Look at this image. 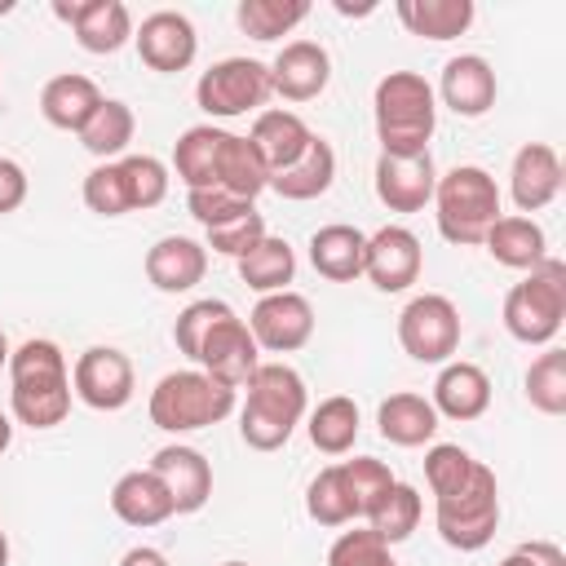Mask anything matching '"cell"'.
<instances>
[{
	"mask_svg": "<svg viewBox=\"0 0 566 566\" xmlns=\"http://www.w3.org/2000/svg\"><path fill=\"white\" fill-rule=\"evenodd\" d=\"M248 332H252L256 349H265V354H296L314 336V305L292 287L287 292H270V296H261L252 305Z\"/></svg>",
	"mask_w": 566,
	"mask_h": 566,
	"instance_id": "12",
	"label": "cell"
},
{
	"mask_svg": "<svg viewBox=\"0 0 566 566\" xmlns=\"http://www.w3.org/2000/svg\"><path fill=\"white\" fill-rule=\"evenodd\" d=\"M9 9H13V4H9V0H4V4H0V13H9Z\"/></svg>",
	"mask_w": 566,
	"mask_h": 566,
	"instance_id": "53",
	"label": "cell"
},
{
	"mask_svg": "<svg viewBox=\"0 0 566 566\" xmlns=\"http://www.w3.org/2000/svg\"><path fill=\"white\" fill-rule=\"evenodd\" d=\"M433 97H442V106L455 111L460 119H482L495 106V71H491V62L482 53L447 57Z\"/></svg>",
	"mask_w": 566,
	"mask_h": 566,
	"instance_id": "20",
	"label": "cell"
},
{
	"mask_svg": "<svg viewBox=\"0 0 566 566\" xmlns=\"http://www.w3.org/2000/svg\"><path fill=\"white\" fill-rule=\"evenodd\" d=\"M340 473H345V482H349V495H354V504H358V517H371V513L380 509V500L389 495V486L398 482L394 469H389L385 460H376V455L340 460Z\"/></svg>",
	"mask_w": 566,
	"mask_h": 566,
	"instance_id": "40",
	"label": "cell"
},
{
	"mask_svg": "<svg viewBox=\"0 0 566 566\" xmlns=\"http://www.w3.org/2000/svg\"><path fill=\"white\" fill-rule=\"evenodd\" d=\"M327 566H398L389 544L371 531V526H354V531H340L327 548Z\"/></svg>",
	"mask_w": 566,
	"mask_h": 566,
	"instance_id": "44",
	"label": "cell"
},
{
	"mask_svg": "<svg viewBox=\"0 0 566 566\" xmlns=\"http://www.w3.org/2000/svg\"><path fill=\"white\" fill-rule=\"evenodd\" d=\"M305 513L318 522V526H349L358 517V504L349 495V482L340 473V464H327L310 478L305 486Z\"/></svg>",
	"mask_w": 566,
	"mask_h": 566,
	"instance_id": "37",
	"label": "cell"
},
{
	"mask_svg": "<svg viewBox=\"0 0 566 566\" xmlns=\"http://www.w3.org/2000/svg\"><path fill=\"white\" fill-rule=\"evenodd\" d=\"M420 265H424V248L407 226H380L376 234H367L363 274L371 279L376 292H407L420 279Z\"/></svg>",
	"mask_w": 566,
	"mask_h": 566,
	"instance_id": "15",
	"label": "cell"
},
{
	"mask_svg": "<svg viewBox=\"0 0 566 566\" xmlns=\"http://www.w3.org/2000/svg\"><path fill=\"white\" fill-rule=\"evenodd\" d=\"M248 208H256V203H248V199H239V195H230V190H221V186H208V190H186V212L208 230V226H221V221H230V217H239V212H248Z\"/></svg>",
	"mask_w": 566,
	"mask_h": 566,
	"instance_id": "46",
	"label": "cell"
},
{
	"mask_svg": "<svg viewBox=\"0 0 566 566\" xmlns=\"http://www.w3.org/2000/svg\"><path fill=\"white\" fill-rule=\"evenodd\" d=\"M473 464H478V460H473L460 442H433V447L424 451V482H429L433 495H447V491H455V486L469 478Z\"/></svg>",
	"mask_w": 566,
	"mask_h": 566,
	"instance_id": "45",
	"label": "cell"
},
{
	"mask_svg": "<svg viewBox=\"0 0 566 566\" xmlns=\"http://www.w3.org/2000/svg\"><path fill=\"white\" fill-rule=\"evenodd\" d=\"M9 407L27 429H57L71 416V367L57 340L31 336L9 354Z\"/></svg>",
	"mask_w": 566,
	"mask_h": 566,
	"instance_id": "2",
	"label": "cell"
},
{
	"mask_svg": "<svg viewBox=\"0 0 566 566\" xmlns=\"http://www.w3.org/2000/svg\"><path fill=\"white\" fill-rule=\"evenodd\" d=\"M526 402L544 416H566V349L548 345L531 367H526Z\"/></svg>",
	"mask_w": 566,
	"mask_h": 566,
	"instance_id": "38",
	"label": "cell"
},
{
	"mask_svg": "<svg viewBox=\"0 0 566 566\" xmlns=\"http://www.w3.org/2000/svg\"><path fill=\"white\" fill-rule=\"evenodd\" d=\"M270 93H274L270 88V66L256 62V57H221L195 84V102L212 119H234V115L261 111L270 102Z\"/></svg>",
	"mask_w": 566,
	"mask_h": 566,
	"instance_id": "9",
	"label": "cell"
},
{
	"mask_svg": "<svg viewBox=\"0 0 566 566\" xmlns=\"http://www.w3.org/2000/svg\"><path fill=\"white\" fill-rule=\"evenodd\" d=\"M124 168V181H128V199H133V212H146V208H159L168 199V164L155 159V155H124L119 159Z\"/></svg>",
	"mask_w": 566,
	"mask_h": 566,
	"instance_id": "41",
	"label": "cell"
},
{
	"mask_svg": "<svg viewBox=\"0 0 566 566\" xmlns=\"http://www.w3.org/2000/svg\"><path fill=\"white\" fill-rule=\"evenodd\" d=\"M221 142H226V128L217 124H195L177 137L172 146V172L186 190H208L217 186V155H221Z\"/></svg>",
	"mask_w": 566,
	"mask_h": 566,
	"instance_id": "31",
	"label": "cell"
},
{
	"mask_svg": "<svg viewBox=\"0 0 566 566\" xmlns=\"http://www.w3.org/2000/svg\"><path fill=\"white\" fill-rule=\"evenodd\" d=\"M486 252L495 265L504 270H535L539 261H548V234L535 217H517V212H504L491 230H486Z\"/></svg>",
	"mask_w": 566,
	"mask_h": 566,
	"instance_id": "25",
	"label": "cell"
},
{
	"mask_svg": "<svg viewBox=\"0 0 566 566\" xmlns=\"http://www.w3.org/2000/svg\"><path fill=\"white\" fill-rule=\"evenodd\" d=\"M248 398L239 407V438L252 451H279L287 447V438L296 433V424L310 411V394L296 367H287L283 358L261 363L248 376Z\"/></svg>",
	"mask_w": 566,
	"mask_h": 566,
	"instance_id": "3",
	"label": "cell"
},
{
	"mask_svg": "<svg viewBox=\"0 0 566 566\" xmlns=\"http://www.w3.org/2000/svg\"><path fill=\"white\" fill-rule=\"evenodd\" d=\"M119 566H168V557H164L159 548H150V544H133V548L119 557Z\"/></svg>",
	"mask_w": 566,
	"mask_h": 566,
	"instance_id": "49",
	"label": "cell"
},
{
	"mask_svg": "<svg viewBox=\"0 0 566 566\" xmlns=\"http://www.w3.org/2000/svg\"><path fill=\"white\" fill-rule=\"evenodd\" d=\"M133 358L115 345H88L71 367V394L93 411H119L133 402Z\"/></svg>",
	"mask_w": 566,
	"mask_h": 566,
	"instance_id": "11",
	"label": "cell"
},
{
	"mask_svg": "<svg viewBox=\"0 0 566 566\" xmlns=\"http://www.w3.org/2000/svg\"><path fill=\"white\" fill-rule=\"evenodd\" d=\"M332 80V57L318 40H287L270 62V88L283 102H314Z\"/></svg>",
	"mask_w": 566,
	"mask_h": 566,
	"instance_id": "19",
	"label": "cell"
},
{
	"mask_svg": "<svg viewBox=\"0 0 566 566\" xmlns=\"http://www.w3.org/2000/svg\"><path fill=\"white\" fill-rule=\"evenodd\" d=\"M500 566H566V553L553 539H531V544H517Z\"/></svg>",
	"mask_w": 566,
	"mask_h": 566,
	"instance_id": "48",
	"label": "cell"
},
{
	"mask_svg": "<svg viewBox=\"0 0 566 566\" xmlns=\"http://www.w3.org/2000/svg\"><path fill=\"white\" fill-rule=\"evenodd\" d=\"M398 345L407 358L442 367L460 349V310L442 292H420L398 314Z\"/></svg>",
	"mask_w": 566,
	"mask_h": 566,
	"instance_id": "10",
	"label": "cell"
},
{
	"mask_svg": "<svg viewBox=\"0 0 566 566\" xmlns=\"http://www.w3.org/2000/svg\"><path fill=\"white\" fill-rule=\"evenodd\" d=\"M358 402L354 398H345V394H332V398H323L314 411H310V420H305V433H310V442L323 451V455H345L354 442H358Z\"/></svg>",
	"mask_w": 566,
	"mask_h": 566,
	"instance_id": "34",
	"label": "cell"
},
{
	"mask_svg": "<svg viewBox=\"0 0 566 566\" xmlns=\"http://www.w3.org/2000/svg\"><path fill=\"white\" fill-rule=\"evenodd\" d=\"M239 407V389L221 385L217 376L186 367V371H168L159 376V385L150 389V424L164 433H195L208 424H221L230 411Z\"/></svg>",
	"mask_w": 566,
	"mask_h": 566,
	"instance_id": "6",
	"label": "cell"
},
{
	"mask_svg": "<svg viewBox=\"0 0 566 566\" xmlns=\"http://www.w3.org/2000/svg\"><path fill=\"white\" fill-rule=\"evenodd\" d=\"M208 274V248L199 239H186V234H164L146 248V279L155 283V292H190L199 287Z\"/></svg>",
	"mask_w": 566,
	"mask_h": 566,
	"instance_id": "22",
	"label": "cell"
},
{
	"mask_svg": "<svg viewBox=\"0 0 566 566\" xmlns=\"http://www.w3.org/2000/svg\"><path fill=\"white\" fill-rule=\"evenodd\" d=\"M0 566H9V535L0 531Z\"/></svg>",
	"mask_w": 566,
	"mask_h": 566,
	"instance_id": "52",
	"label": "cell"
},
{
	"mask_svg": "<svg viewBox=\"0 0 566 566\" xmlns=\"http://www.w3.org/2000/svg\"><path fill=\"white\" fill-rule=\"evenodd\" d=\"M111 513H115L124 526L146 531V526L168 522L177 509H172L168 486H164L150 469H128V473H119L115 486H111Z\"/></svg>",
	"mask_w": 566,
	"mask_h": 566,
	"instance_id": "24",
	"label": "cell"
},
{
	"mask_svg": "<svg viewBox=\"0 0 566 566\" xmlns=\"http://www.w3.org/2000/svg\"><path fill=\"white\" fill-rule=\"evenodd\" d=\"M433 217L438 234L455 248H473L486 239V230L504 217L500 212V186L478 164H455L451 172H438L433 186Z\"/></svg>",
	"mask_w": 566,
	"mask_h": 566,
	"instance_id": "5",
	"label": "cell"
},
{
	"mask_svg": "<svg viewBox=\"0 0 566 566\" xmlns=\"http://www.w3.org/2000/svg\"><path fill=\"white\" fill-rule=\"evenodd\" d=\"M248 142H252V150L261 155L265 172L274 177V172L292 168V164L305 155V146L314 142V128H310L296 111H287V106H270V111H256Z\"/></svg>",
	"mask_w": 566,
	"mask_h": 566,
	"instance_id": "21",
	"label": "cell"
},
{
	"mask_svg": "<svg viewBox=\"0 0 566 566\" xmlns=\"http://www.w3.org/2000/svg\"><path fill=\"white\" fill-rule=\"evenodd\" d=\"M97 106H102V88L80 71H62L40 88V115L62 133H80Z\"/></svg>",
	"mask_w": 566,
	"mask_h": 566,
	"instance_id": "27",
	"label": "cell"
},
{
	"mask_svg": "<svg viewBox=\"0 0 566 566\" xmlns=\"http://www.w3.org/2000/svg\"><path fill=\"white\" fill-rule=\"evenodd\" d=\"M367 526L394 548V544H402L416 526H420V491L416 486H407V482H394L389 486V495L380 500V509L367 517Z\"/></svg>",
	"mask_w": 566,
	"mask_h": 566,
	"instance_id": "39",
	"label": "cell"
},
{
	"mask_svg": "<svg viewBox=\"0 0 566 566\" xmlns=\"http://www.w3.org/2000/svg\"><path fill=\"white\" fill-rule=\"evenodd\" d=\"M133 44H137V57L159 71V75H177L195 62L199 53V35H195V22L177 9H155L142 18V27H133Z\"/></svg>",
	"mask_w": 566,
	"mask_h": 566,
	"instance_id": "14",
	"label": "cell"
},
{
	"mask_svg": "<svg viewBox=\"0 0 566 566\" xmlns=\"http://www.w3.org/2000/svg\"><path fill=\"white\" fill-rule=\"evenodd\" d=\"M203 234H208L203 248H212V252L239 261V256H248L270 230H265V217H261L256 208H248V212H239V217H230V221H221V226H208Z\"/></svg>",
	"mask_w": 566,
	"mask_h": 566,
	"instance_id": "43",
	"label": "cell"
},
{
	"mask_svg": "<svg viewBox=\"0 0 566 566\" xmlns=\"http://www.w3.org/2000/svg\"><path fill=\"white\" fill-rule=\"evenodd\" d=\"M239 265V279L256 292V296H270V292H287V283L296 279V252L287 239L279 234H265L248 256L234 261Z\"/></svg>",
	"mask_w": 566,
	"mask_h": 566,
	"instance_id": "33",
	"label": "cell"
},
{
	"mask_svg": "<svg viewBox=\"0 0 566 566\" xmlns=\"http://www.w3.org/2000/svg\"><path fill=\"white\" fill-rule=\"evenodd\" d=\"M9 442H13V420H9L4 411H0V455L9 451Z\"/></svg>",
	"mask_w": 566,
	"mask_h": 566,
	"instance_id": "50",
	"label": "cell"
},
{
	"mask_svg": "<svg viewBox=\"0 0 566 566\" xmlns=\"http://www.w3.org/2000/svg\"><path fill=\"white\" fill-rule=\"evenodd\" d=\"M27 190H31V181H27V168H22L18 159L0 155V217L18 212V208L27 203Z\"/></svg>",
	"mask_w": 566,
	"mask_h": 566,
	"instance_id": "47",
	"label": "cell"
},
{
	"mask_svg": "<svg viewBox=\"0 0 566 566\" xmlns=\"http://www.w3.org/2000/svg\"><path fill=\"white\" fill-rule=\"evenodd\" d=\"M332 181H336V150H332V142H327V137H318V133H314V142L305 146V155H301L292 168H283V172H274V177H270V190H274L279 199L305 203V199L327 195V190H332Z\"/></svg>",
	"mask_w": 566,
	"mask_h": 566,
	"instance_id": "29",
	"label": "cell"
},
{
	"mask_svg": "<svg viewBox=\"0 0 566 566\" xmlns=\"http://www.w3.org/2000/svg\"><path fill=\"white\" fill-rule=\"evenodd\" d=\"M433 526L442 535L447 548L455 553H478L495 539V526H500V482L495 473L478 460L469 469V478L447 491V495H433Z\"/></svg>",
	"mask_w": 566,
	"mask_h": 566,
	"instance_id": "7",
	"label": "cell"
},
{
	"mask_svg": "<svg viewBox=\"0 0 566 566\" xmlns=\"http://www.w3.org/2000/svg\"><path fill=\"white\" fill-rule=\"evenodd\" d=\"M9 354H13V349H9V336H4V327H0V367H9Z\"/></svg>",
	"mask_w": 566,
	"mask_h": 566,
	"instance_id": "51",
	"label": "cell"
},
{
	"mask_svg": "<svg viewBox=\"0 0 566 566\" xmlns=\"http://www.w3.org/2000/svg\"><path fill=\"white\" fill-rule=\"evenodd\" d=\"M566 318V265L557 256L526 270L504 296V332L522 345H553Z\"/></svg>",
	"mask_w": 566,
	"mask_h": 566,
	"instance_id": "8",
	"label": "cell"
},
{
	"mask_svg": "<svg viewBox=\"0 0 566 566\" xmlns=\"http://www.w3.org/2000/svg\"><path fill=\"white\" fill-rule=\"evenodd\" d=\"M371 119L380 155H420L438 128V97L433 84L416 71H389L376 80Z\"/></svg>",
	"mask_w": 566,
	"mask_h": 566,
	"instance_id": "4",
	"label": "cell"
},
{
	"mask_svg": "<svg viewBox=\"0 0 566 566\" xmlns=\"http://www.w3.org/2000/svg\"><path fill=\"white\" fill-rule=\"evenodd\" d=\"M371 181H376V199L389 212H420V208L433 203L438 168H433L429 150H420V155H380Z\"/></svg>",
	"mask_w": 566,
	"mask_h": 566,
	"instance_id": "16",
	"label": "cell"
},
{
	"mask_svg": "<svg viewBox=\"0 0 566 566\" xmlns=\"http://www.w3.org/2000/svg\"><path fill=\"white\" fill-rule=\"evenodd\" d=\"M53 13L75 31L84 53H119L133 40V13L124 0H53Z\"/></svg>",
	"mask_w": 566,
	"mask_h": 566,
	"instance_id": "13",
	"label": "cell"
},
{
	"mask_svg": "<svg viewBox=\"0 0 566 566\" xmlns=\"http://www.w3.org/2000/svg\"><path fill=\"white\" fill-rule=\"evenodd\" d=\"M177 349L208 376H217L230 389H243L248 376L261 367V349L248 332V323L217 296L190 301L172 323Z\"/></svg>",
	"mask_w": 566,
	"mask_h": 566,
	"instance_id": "1",
	"label": "cell"
},
{
	"mask_svg": "<svg viewBox=\"0 0 566 566\" xmlns=\"http://www.w3.org/2000/svg\"><path fill=\"white\" fill-rule=\"evenodd\" d=\"M133 133H137L133 106L119 102V97H102V106H97V111L88 115V124L80 128V146H84L93 159L111 164V159H124Z\"/></svg>",
	"mask_w": 566,
	"mask_h": 566,
	"instance_id": "32",
	"label": "cell"
},
{
	"mask_svg": "<svg viewBox=\"0 0 566 566\" xmlns=\"http://www.w3.org/2000/svg\"><path fill=\"white\" fill-rule=\"evenodd\" d=\"M394 13H398V22L411 35L442 44V40L464 35L473 27V13L478 9H473V0H398Z\"/></svg>",
	"mask_w": 566,
	"mask_h": 566,
	"instance_id": "30",
	"label": "cell"
},
{
	"mask_svg": "<svg viewBox=\"0 0 566 566\" xmlns=\"http://www.w3.org/2000/svg\"><path fill=\"white\" fill-rule=\"evenodd\" d=\"M438 420H442V416L433 411V402H429L424 394H411V389L389 394V398L376 407L380 438L394 442V447H424V442H433Z\"/></svg>",
	"mask_w": 566,
	"mask_h": 566,
	"instance_id": "28",
	"label": "cell"
},
{
	"mask_svg": "<svg viewBox=\"0 0 566 566\" xmlns=\"http://www.w3.org/2000/svg\"><path fill=\"white\" fill-rule=\"evenodd\" d=\"M221 566H248V562H221Z\"/></svg>",
	"mask_w": 566,
	"mask_h": 566,
	"instance_id": "54",
	"label": "cell"
},
{
	"mask_svg": "<svg viewBox=\"0 0 566 566\" xmlns=\"http://www.w3.org/2000/svg\"><path fill=\"white\" fill-rule=\"evenodd\" d=\"M80 195H84V208L97 212V217H128V212H133V199H128V181H124L119 159L88 168Z\"/></svg>",
	"mask_w": 566,
	"mask_h": 566,
	"instance_id": "42",
	"label": "cell"
},
{
	"mask_svg": "<svg viewBox=\"0 0 566 566\" xmlns=\"http://www.w3.org/2000/svg\"><path fill=\"white\" fill-rule=\"evenodd\" d=\"M217 186L230 190V195H239V199H248V203L270 186V172H265V164H261V155L252 150L248 137L226 133L221 155H217Z\"/></svg>",
	"mask_w": 566,
	"mask_h": 566,
	"instance_id": "35",
	"label": "cell"
},
{
	"mask_svg": "<svg viewBox=\"0 0 566 566\" xmlns=\"http://www.w3.org/2000/svg\"><path fill=\"white\" fill-rule=\"evenodd\" d=\"M305 18H310V0H239V9H234L239 31L261 44L292 35Z\"/></svg>",
	"mask_w": 566,
	"mask_h": 566,
	"instance_id": "36",
	"label": "cell"
},
{
	"mask_svg": "<svg viewBox=\"0 0 566 566\" xmlns=\"http://www.w3.org/2000/svg\"><path fill=\"white\" fill-rule=\"evenodd\" d=\"M363 256H367V234L358 226L332 221V226H318L310 234V265L332 283L363 279Z\"/></svg>",
	"mask_w": 566,
	"mask_h": 566,
	"instance_id": "26",
	"label": "cell"
},
{
	"mask_svg": "<svg viewBox=\"0 0 566 566\" xmlns=\"http://www.w3.org/2000/svg\"><path fill=\"white\" fill-rule=\"evenodd\" d=\"M172 495V509L177 513H199L208 500H212V464L199 447H186V442H168L150 455L146 464Z\"/></svg>",
	"mask_w": 566,
	"mask_h": 566,
	"instance_id": "17",
	"label": "cell"
},
{
	"mask_svg": "<svg viewBox=\"0 0 566 566\" xmlns=\"http://www.w3.org/2000/svg\"><path fill=\"white\" fill-rule=\"evenodd\" d=\"M429 402H433V411L447 416V420H478V416H486V407H491V376H486L478 363L451 358V363H442Z\"/></svg>",
	"mask_w": 566,
	"mask_h": 566,
	"instance_id": "23",
	"label": "cell"
},
{
	"mask_svg": "<svg viewBox=\"0 0 566 566\" xmlns=\"http://www.w3.org/2000/svg\"><path fill=\"white\" fill-rule=\"evenodd\" d=\"M509 195L517 203V217H531L562 195V159L548 142L517 146V155L509 164Z\"/></svg>",
	"mask_w": 566,
	"mask_h": 566,
	"instance_id": "18",
	"label": "cell"
}]
</instances>
